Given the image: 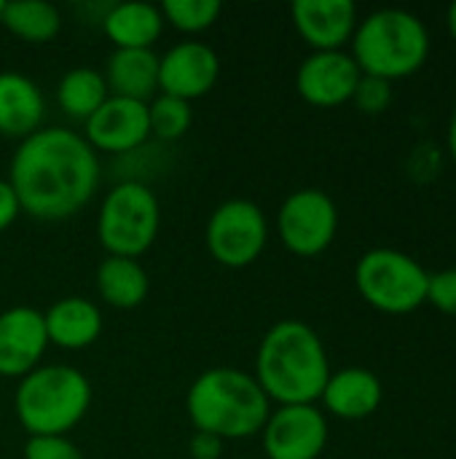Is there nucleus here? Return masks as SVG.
<instances>
[{
    "mask_svg": "<svg viewBox=\"0 0 456 459\" xmlns=\"http://www.w3.org/2000/svg\"><path fill=\"white\" fill-rule=\"evenodd\" d=\"M384 398L382 379L368 368H341L331 374L320 401L339 420H366L371 417Z\"/></svg>",
    "mask_w": 456,
    "mask_h": 459,
    "instance_id": "f3484780",
    "label": "nucleus"
},
{
    "mask_svg": "<svg viewBox=\"0 0 456 459\" xmlns=\"http://www.w3.org/2000/svg\"><path fill=\"white\" fill-rule=\"evenodd\" d=\"M161 207L156 194L140 180H124L113 186L97 215V237L108 255L140 258L159 237Z\"/></svg>",
    "mask_w": 456,
    "mask_h": 459,
    "instance_id": "423d86ee",
    "label": "nucleus"
},
{
    "mask_svg": "<svg viewBox=\"0 0 456 459\" xmlns=\"http://www.w3.org/2000/svg\"><path fill=\"white\" fill-rule=\"evenodd\" d=\"M8 183L22 212L35 221H65L97 194L99 159L86 137L73 129H38L19 143Z\"/></svg>",
    "mask_w": 456,
    "mask_h": 459,
    "instance_id": "f257e3e1",
    "label": "nucleus"
},
{
    "mask_svg": "<svg viewBox=\"0 0 456 459\" xmlns=\"http://www.w3.org/2000/svg\"><path fill=\"white\" fill-rule=\"evenodd\" d=\"M108 97L110 89L105 83V75L94 67H73L56 83L59 108L78 121H89Z\"/></svg>",
    "mask_w": 456,
    "mask_h": 459,
    "instance_id": "4be33fe9",
    "label": "nucleus"
},
{
    "mask_svg": "<svg viewBox=\"0 0 456 459\" xmlns=\"http://www.w3.org/2000/svg\"><path fill=\"white\" fill-rule=\"evenodd\" d=\"M91 406V382L70 366H38L19 379L13 411L30 436H67Z\"/></svg>",
    "mask_w": 456,
    "mask_h": 459,
    "instance_id": "39448f33",
    "label": "nucleus"
},
{
    "mask_svg": "<svg viewBox=\"0 0 456 459\" xmlns=\"http://www.w3.org/2000/svg\"><path fill=\"white\" fill-rule=\"evenodd\" d=\"M0 22L11 35L27 43H48L62 30V13L43 0H11L3 5Z\"/></svg>",
    "mask_w": 456,
    "mask_h": 459,
    "instance_id": "5701e85b",
    "label": "nucleus"
},
{
    "mask_svg": "<svg viewBox=\"0 0 456 459\" xmlns=\"http://www.w3.org/2000/svg\"><path fill=\"white\" fill-rule=\"evenodd\" d=\"M102 30L116 48H153L161 38L164 16L151 3H118L105 13Z\"/></svg>",
    "mask_w": 456,
    "mask_h": 459,
    "instance_id": "aec40b11",
    "label": "nucleus"
},
{
    "mask_svg": "<svg viewBox=\"0 0 456 459\" xmlns=\"http://www.w3.org/2000/svg\"><path fill=\"white\" fill-rule=\"evenodd\" d=\"M185 411L199 433H210L220 441H239L263 430L271 401L253 374L220 366L194 379L185 395Z\"/></svg>",
    "mask_w": 456,
    "mask_h": 459,
    "instance_id": "7ed1b4c3",
    "label": "nucleus"
},
{
    "mask_svg": "<svg viewBox=\"0 0 456 459\" xmlns=\"http://www.w3.org/2000/svg\"><path fill=\"white\" fill-rule=\"evenodd\" d=\"M159 8L164 24H172L180 32H204L218 22L223 11L218 0H167Z\"/></svg>",
    "mask_w": 456,
    "mask_h": 459,
    "instance_id": "393cba45",
    "label": "nucleus"
},
{
    "mask_svg": "<svg viewBox=\"0 0 456 459\" xmlns=\"http://www.w3.org/2000/svg\"><path fill=\"white\" fill-rule=\"evenodd\" d=\"M427 304H433L443 315L456 317V269H446V272L430 274V282H427Z\"/></svg>",
    "mask_w": 456,
    "mask_h": 459,
    "instance_id": "cd10ccee",
    "label": "nucleus"
},
{
    "mask_svg": "<svg viewBox=\"0 0 456 459\" xmlns=\"http://www.w3.org/2000/svg\"><path fill=\"white\" fill-rule=\"evenodd\" d=\"M277 231L282 245L293 255L314 258L325 253L336 239L339 231L336 202L320 188L293 191L277 212Z\"/></svg>",
    "mask_w": 456,
    "mask_h": 459,
    "instance_id": "1a4fd4ad",
    "label": "nucleus"
},
{
    "mask_svg": "<svg viewBox=\"0 0 456 459\" xmlns=\"http://www.w3.org/2000/svg\"><path fill=\"white\" fill-rule=\"evenodd\" d=\"M86 143L105 153H129L151 137L148 102L108 97L86 121Z\"/></svg>",
    "mask_w": 456,
    "mask_h": 459,
    "instance_id": "ddd939ff",
    "label": "nucleus"
},
{
    "mask_svg": "<svg viewBox=\"0 0 456 459\" xmlns=\"http://www.w3.org/2000/svg\"><path fill=\"white\" fill-rule=\"evenodd\" d=\"M102 75L113 97L148 102L159 91V54L153 48H116Z\"/></svg>",
    "mask_w": 456,
    "mask_h": 459,
    "instance_id": "6ab92c4d",
    "label": "nucleus"
},
{
    "mask_svg": "<svg viewBox=\"0 0 456 459\" xmlns=\"http://www.w3.org/2000/svg\"><path fill=\"white\" fill-rule=\"evenodd\" d=\"M261 436L269 459H317L328 446V420L314 403L280 406Z\"/></svg>",
    "mask_w": 456,
    "mask_h": 459,
    "instance_id": "9d476101",
    "label": "nucleus"
},
{
    "mask_svg": "<svg viewBox=\"0 0 456 459\" xmlns=\"http://www.w3.org/2000/svg\"><path fill=\"white\" fill-rule=\"evenodd\" d=\"M24 459H83V452L67 436H30Z\"/></svg>",
    "mask_w": 456,
    "mask_h": 459,
    "instance_id": "bb28decb",
    "label": "nucleus"
},
{
    "mask_svg": "<svg viewBox=\"0 0 456 459\" xmlns=\"http://www.w3.org/2000/svg\"><path fill=\"white\" fill-rule=\"evenodd\" d=\"M430 54V32L419 16L403 8H382L357 22L352 35V59L363 75L384 81L417 73Z\"/></svg>",
    "mask_w": 456,
    "mask_h": 459,
    "instance_id": "20e7f679",
    "label": "nucleus"
},
{
    "mask_svg": "<svg viewBox=\"0 0 456 459\" xmlns=\"http://www.w3.org/2000/svg\"><path fill=\"white\" fill-rule=\"evenodd\" d=\"M204 242L210 255L226 269H245L261 258L269 245L266 212L250 199H228L212 210Z\"/></svg>",
    "mask_w": 456,
    "mask_h": 459,
    "instance_id": "6e6552de",
    "label": "nucleus"
},
{
    "mask_svg": "<svg viewBox=\"0 0 456 459\" xmlns=\"http://www.w3.org/2000/svg\"><path fill=\"white\" fill-rule=\"evenodd\" d=\"M97 290L113 309H137L151 293V280L140 261L108 255L97 269Z\"/></svg>",
    "mask_w": 456,
    "mask_h": 459,
    "instance_id": "412c9836",
    "label": "nucleus"
},
{
    "mask_svg": "<svg viewBox=\"0 0 456 459\" xmlns=\"http://www.w3.org/2000/svg\"><path fill=\"white\" fill-rule=\"evenodd\" d=\"M19 212H22V207H19V199L11 188V183L0 178V234L13 226Z\"/></svg>",
    "mask_w": 456,
    "mask_h": 459,
    "instance_id": "c756f323",
    "label": "nucleus"
},
{
    "mask_svg": "<svg viewBox=\"0 0 456 459\" xmlns=\"http://www.w3.org/2000/svg\"><path fill=\"white\" fill-rule=\"evenodd\" d=\"M360 75L352 54L312 51L296 73V89L314 108H339L352 100Z\"/></svg>",
    "mask_w": 456,
    "mask_h": 459,
    "instance_id": "f8f14e48",
    "label": "nucleus"
},
{
    "mask_svg": "<svg viewBox=\"0 0 456 459\" xmlns=\"http://www.w3.org/2000/svg\"><path fill=\"white\" fill-rule=\"evenodd\" d=\"M449 151H452V156H454L456 161V108L454 113H452V121H449Z\"/></svg>",
    "mask_w": 456,
    "mask_h": 459,
    "instance_id": "7c9ffc66",
    "label": "nucleus"
},
{
    "mask_svg": "<svg viewBox=\"0 0 456 459\" xmlns=\"http://www.w3.org/2000/svg\"><path fill=\"white\" fill-rule=\"evenodd\" d=\"M446 19H449V32L456 38V3L449 8V16Z\"/></svg>",
    "mask_w": 456,
    "mask_h": 459,
    "instance_id": "2f4dec72",
    "label": "nucleus"
},
{
    "mask_svg": "<svg viewBox=\"0 0 456 459\" xmlns=\"http://www.w3.org/2000/svg\"><path fill=\"white\" fill-rule=\"evenodd\" d=\"M43 323L48 344H56L59 350L70 352L91 347L102 333V312L94 301L83 296H67L54 301L46 309Z\"/></svg>",
    "mask_w": 456,
    "mask_h": 459,
    "instance_id": "dca6fc26",
    "label": "nucleus"
},
{
    "mask_svg": "<svg viewBox=\"0 0 456 459\" xmlns=\"http://www.w3.org/2000/svg\"><path fill=\"white\" fill-rule=\"evenodd\" d=\"M148 118H151V134H156L161 140H177L191 129L194 108L185 100H177L169 94H156L148 102Z\"/></svg>",
    "mask_w": 456,
    "mask_h": 459,
    "instance_id": "b1692460",
    "label": "nucleus"
},
{
    "mask_svg": "<svg viewBox=\"0 0 456 459\" xmlns=\"http://www.w3.org/2000/svg\"><path fill=\"white\" fill-rule=\"evenodd\" d=\"M352 102L368 116L384 113L392 102V83L384 78H376V75H360Z\"/></svg>",
    "mask_w": 456,
    "mask_h": 459,
    "instance_id": "a878e982",
    "label": "nucleus"
},
{
    "mask_svg": "<svg viewBox=\"0 0 456 459\" xmlns=\"http://www.w3.org/2000/svg\"><path fill=\"white\" fill-rule=\"evenodd\" d=\"M293 24L314 51H344L357 30V8L352 0H296Z\"/></svg>",
    "mask_w": 456,
    "mask_h": 459,
    "instance_id": "2eb2a0df",
    "label": "nucleus"
},
{
    "mask_svg": "<svg viewBox=\"0 0 456 459\" xmlns=\"http://www.w3.org/2000/svg\"><path fill=\"white\" fill-rule=\"evenodd\" d=\"M46 347L48 336L43 312L32 307H11L0 315V377H27L40 366Z\"/></svg>",
    "mask_w": 456,
    "mask_h": 459,
    "instance_id": "4468645a",
    "label": "nucleus"
},
{
    "mask_svg": "<svg viewBox=\"0 0 456 459\" xmlns=\"http://www.w3.org/2000/svg\"><path fill=\"white\" fill-rule=\"evenodd\" d=\"M46 113L38 83L22 73H0V134L24 140L40 129Z\"/></svg>",
    "mask_w": 456,
    "mask_h": 459,
    "instance_id": "a211bd4d",
    "label": "nucleus"
},
{
    "mask_svg": "<svg viewBox=\"0 0 456 459\" xmlns=\"http://www.w3.org/2000/svg\"><path fill=\"white\" fill-rule=\"evenodd\" d=\"M430 274L409 253L392 247H374L360 255L355 266V285L360 296L384 315H409L427 301Z\"/></svg>",
    "mask_w": 456,
    "mask_h": 459,
    "instance_id": "0eeeda50",
    "label": "nucleus"
},
{
    "mask_svg": "<svg viewBox=\"0 0 456 459\" xmlns=\"http://www.w3.org/2000/svg\"><path fill=\"white\" fill-rule=\"evenodd\" d=\"M220 75V56L199 40L175 43L159 56V91L177 100H199L212 91Z\"/></svg>",
    "mask_w": 456,
    "mask_h": 459,
    "instance_id": "9b49d317",
    "label": "nucleus"
},
{
    "mask_svg": "<svg viewBox=\"0 0 456 459\" xmlns=\"http://www.w3.org/2000/svg\"><path fill=\"white\" fill-rule=\"evenodd\" d=\"M3 5H5V0H0V13H3Z\"/></svg>",
    "mask_w": 456,
    "mask_h": 459,
    "instance_id": "473e14b6",
    "label": "nucleus"
},
{
    "mask_svg": "<svg viewBox=\"0 0 456 459\" xmlns=\"http://www.w3.org/2000/svg\"><path fill=\"white\" fill-rule=\"evenodd\" d=\"M188 455L191 459H220L223 455V441L210 436V433H194V438L188 441Z\"/></svg>",
    "mask_w": 456,
    "mask_h": 459,
    "instance_id": "c85d7f7f",
    "label": "nucleus"
},
{
    "mask_svg": "<svg viewBox=\"0 0 456 459\" xmlns=\"http://www.w3.org/2000/svg\"><path fill=\"white\" fill-rule=\"evenodd\" d=\"M331 374L323 339L301 320L274 323L258 344L253 377L266 398L280 406L320 401Z\"/></svg>",
    "mask_w": 456,
    "mask_h": 459,
    "instance_id": "f03ea898",
    "label": "nucleus"
}]
</instances>
